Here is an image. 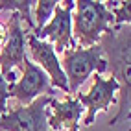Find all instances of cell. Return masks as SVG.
Returning <instances> with one entry per match:
<instances>
[{
  "instance_id": "12",
  "label": "cell",
  "mask_w": 131,
  "mask_h": 131,
  "mask_svg": "<svg viewBox=\"0 0 131 131\" xmlns=\"http://www.w3.org/2000/svg\"><path fill=\"white\" fill-rule=\"evenodd\" d=\"M103 4L113 15L115 28L131 22V2L129 0H124V2H103Z\"/></svg>"
},
{
  "instance_id": "13",
  "label": "cell",
  "mask_w": 131,
  "mask_h": 131,
  "mask_svg": "<svg viewBox=\"0 0 131 131\" xmlns=\"http://www.w3.org/2000/svg\"><path fill=\"white\" fill-rule=\"evenodd\" d=\"M37 4V9H35V30H33V35H37V33L46 26L48 19L52 15H54V9H56V6L59 4L57 0H39Z\"/></svg>"
},
{
  "instance_id": "14",
  "label": "cell",
  "mask_w": 131,
  "mask_h": 131,
  "mask_svg": "<svg viewBox=\"0 0 131 131\" xmlns=\"http://www.w3.org/2000/svg\"><path fill=\"white\" fill-rule=\"evenodd\" d=\"M7 83L6 80H4V76H2V72H0V115H6L7 113V98H9V96H7Z\"/></svg>"
},
{
  "instance_id": "7",
  "label": "cell",
  "mask_w": 131,
  "mask_h": 131,
  "mask_svg": "<svg viewBox=\"0 0 131 131\" xmlns=\"http://www.w3.org/2000/svg\"><path fill=\"white\" fill-rule=\"evenodd\" d=\"M72 9L74 0L59 2L54 9L50 22L35 35L39 41H50L56 54H63L67 48L76 46V41L72 37Z\"/></svg>"
},
{
  "instance_id": "3",
  "label": "cell",
  "mask_w": 131,
  "mask_h": 131,
  "mask_svg": "<svg viewBox=\"0 0 131 131\" xmlns=\"http://www.w3.org/2000/svg\"><path fill=\"white\" fill-rule=\"evenodd\" d=\"M61 68L65 72L67 83H68V96L78 92L80 85H83L91 78L92 72L103 74L107 72V61L103 57V52L100 45H94L89 48H68L63 52V61Z\"/></svg>"
},
{
  "instance_id": "6",
  "label": "cell",
  "mask_w": 131,
  "mask_h": 131,
  "mask_svg": "<svg viewBox=\"0 0 131 131\" xmlns=\"http://www.w3.org/2000/svg\"><path fill=\"white\" fill-rule=\"evenodd\" d=\"M54 94H56V91L50 85L48 76L35 63H31L28 56H26L24 65H22V76L19 81L7 85V96L15 98L19 102V105H30L39 96H50L52 98Z\"/></svg>"
},
{
  "instance_id": "9",
  "label": "cell",
  "mask_w": 131,
  "mask_h": 131,
  "mask_svg": "<svg viewBox=\"0 0 131 131\" xmlns=\"http://www.w3.org/2000/svg\"><path fill=\"white\" fill-rule=\"evenodd\" d=\"M26 42H28V46H30V54H31L33 61L39 63L37 67L48 76L52 85L61 89L63 92H68V83H67L63 68H61V61L57 59V54L54 52V46L46 41H39L33 33L26 35Z\"/></svg>"
},
{
  "instance_id": "10",
  "label": "cell",
  "mask_w": 131,
  "mask_h": 131,
  "mask_svg": "<svg viewBox=\"0 0 131 131\" xmlns=\"http://www.w3.org/2000/svg\"><path fill=\"white\" fill-rule=\"evenodd\" d=\"M48 127L50 131H80V118L83 115V105L78 98L67 94V98L63 102H59L56 98H50L48 102Z\"/></svg>"
},
{
  "instance_id": "15",
  "label": "cell",
  "mask_w": 131,
  "mask_h": 131,
  "mask_svg": "<svg viewBox=\"0 0 131 131\" xmlns=\"http://www.w3.org/2000/svg\"><path fill=\"white\" fill-rule=\"evenodd\" d=\"M6 37H7V30H6V26L0 22V48L4 46V42H6Z\"/></svg>"
},
{
  "instance_id": "8",
  "label": "cell",
  "mask_w": 131,
  "mask_h": 131,
  "mask_svg": "<svg viewBox=\"0 0 131 131\" xmlns=\"http://www.w3.org/2000/svg\"><path fill=\"white\" fill-rule=\"evenodd\" d=\"M118 83L113 78H103L100 74L92 76V87L87 92H78V102L83 107H87V116L83 120V126H91L98 111H109L111 103L116 102Z\"/></svg>"
},
{
  "instance_id": "2",
  "label": "cell",
  "mask_w": 131,
  "mask_h": 131,
  "mask_svg": "<svg viewBox=\"0 0 131 131\" xmlns=\"http://www.w3.org/2000/svg\"><path fill=\"white\" fill-rule=\"evenodd\" d=\"M113 24V15L103 2L96 0H78L74 2L72 15V37L76 46L89 48L98 45L102 33H105Z\"/></svg>"
},
{
  "instance_id": "11",
  "label": "cell",
  "mask_w": 131,
  "mask_h": 131,
  "mask_svg": "<svg viewBox=\"0 0 131 131\" xmlns=\"http://www.w3.org/2000/svg\"><path fill=\"white\" fill-rule=\"evenodd\" d=\"M33 4H35V0H0V11L13 9L17 15L20 17V20L26 22L28 31H30V30H35V24H33L31 13H30Z\"/></svg>"
},
{
  "instance_id": "1",
  "label": "cell",
  "mask_w": 131,
  "mask_h": 131,
  "mask_svg": "<svg viewBox=\"0 0 131 131\" xmlns=\"http://www.w3.org/2000/svg\"><path fill=\"white\" fill-rule=\"evenodd\" d=\"M98 45L107 61V70L111 78L118 83V113L109 120V126H116L122 120H129L131 116V30L129 24L109 28L102 33Z\"/></svg>"
},
{
  "instance_id": "5",
  "label": "cell",
  "mask_w": 131,
  "mask_h": 131,
  "mask_svg": "<svg viewBox=\"0 0 131 131\" xmlns=\"http://www.w3.org/2000/svg\"><path fill=\"white\" fill-rule=\"evenodd\" d=\"M7 30V37L4 46L0 48V72H2L4 80L7 83H15L17 76H15V68H20L24 65V57H26V31L22 28V20L17 13H11L9 20L6 24Z\"/></svg>"
},
{
  "instance_id": "4",
  "label": "cell",
  "mask_w": 131,
  "mask_h": 131,
  "mask_svg": "<svg viewBox=\"0 0 131 131\" xmlns=\"http://www.w3.org/2000/svg\"><path fill=\"white\" fill-rule=\"evenodd\" d=\"M48 102L50 96H39L30 105H15L0 115V131H50Z\"/></svg>"
}]
</instances>
